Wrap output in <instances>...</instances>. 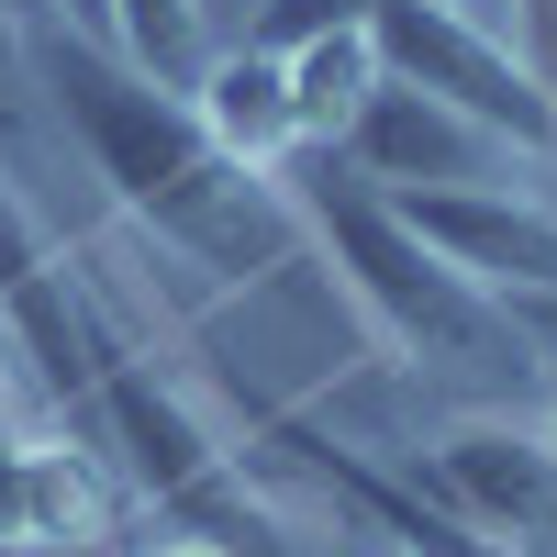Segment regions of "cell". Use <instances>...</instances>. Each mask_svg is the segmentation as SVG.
<instances>
[{
	"mask_svg": "<svg viewBox=\"0 0 557 557\" xmlns=\"http://www.w3.org/2000/svg\"><path fill=\"white\" fill-rule=\"evenodd\" d=\"M278 178H301V223H312V246L335 257V278H346V301L380 323V335L412 357V368H480V357H535L524 346V323H513V301H491V290H469L424 235L401 223V201L391 190H368V178L335 157V146H301Z\"/></svg>",
	"mask_w": 557,
	"mask_h": 557,
	"instance_id": "cell-2",
	"label": "cell"
},
{
	"mask_svg": "<svg viewBox=\"0 0 557 557\" xmlns=\"http://www.w3.org/2000/svg\"><path fill=\"white\" fill-rule=\"evenodd\" d=\"M335 157L368 178V190H535V201H557V168L535 146L446 112L435 89H412V78H380V101L357 112V134Z\"/></svg>",
	"mask_w": 557,
	"mask_h": 557,
	"instance_id": "cell-5",
	"label": "cell"
},
{
	"mask_svg": "<svg viewBox=\"0 0 557 557\" xmlns=\"http://www.w3.org/2000/svg\"><path fill=\"white\" fill-rule=\"evenodd\" d=\"M391 201L469 290H491V301L557 290V201H535V190H391Z\"/></svg>",
	"mask_w": 557,
	"mask_h": 557,
	"instance_id": "cell-7",
	"label": "cell"
},
{
	"mask_svg": "<svg viewBox=\"0 0 557 557\" xmlns=\"http://www.w3.org/2000/svg\"><path fill=\"white\" fill-rule=\"evenodd\" d=\"M57 168V112H45V78H34V23L0 12V178L34 190Z\"/></svg>",
	"mask_w": 557,
	"mask_h": 557,
	"instance_id": "cell-12",
	"label": "cell"
},
{
	"mask_svg": "<svg viewBox=\"0 0 557 557\" xmlns=\"http://www.w3.org/2000/svg\"><path fill=\"white\" fill-rule=\"evenodd\" d=\"M278 57H290V123H301V146H346L357 112L380 101V78H391L368 12H357V23H312V34L278 45Z\"/></svg>",
	"mask_w": 557,
	"mask_h": 557,
	"instance_id": "cell-10",
	"label": "cell"
},
{
	"mask_svg": "<svg viewBox=\"0 0 557 557\" xmlns=\"http://www.w3.org/2000/svg\"><path fill=\"white\" fill-rule=\"evenodd\" d=\"M190 112H201L246 168H268V178L301 157V123H290V57H278L268 34H223V45H212V67H201V89H190Z\"/></svg>",
	"mask_w": 557,
	"mask_h": 557,
	"instance_id": "cell-9",
	"label": "cell"
},
{
	"mask_svg": "<svg viewBox=\"0 0 557 557\" xmlns=\"http://www.w3.org/2000/svg\"><path fill=\"white\" fill-rule=\"evenodd\" d=\"M34 78H45V112L67 123L78 168L112 190V212L146 246L201 268L212 290H257L278 268H312V223L290 201V178L246 168L178 89L134 78L112 45H89L67 23H34Z\"/></svg>",
	"mask_w": 557,
	"mask_h": 557,
	"instance_id": "cell-1",
	"label": "cell"
},
{
	"mask_svg": "<svg viewBox=\"0 0 557 557\" xmlns=\"http://www.w3.org/2000/svg\"><path fill=\"white\" fill-rule=\"evenodd\" d=\"M89 446H101L146 502L235 513V446H223L201 412L157 380V357H134L123 335H101V368H89Z\"/></svg>",
	"mask_w": 557,
	"mask_h": 557,
	"instance_id": "cell-4",
	"label": "cell"
},
{
	"mask_svg": "<svg viewBox=\"0 0 557 557\" xmlns=\"http://www.w3.org/2000/svg\"><path fill=\"white\" fill-rule=\"evenodd\" d=\"M513 323H524V346H557V290H524Z\"/></svg>",
	"mask_w": 557,
	"mask_h": 557,
	"instance_id": "cell-13",
	"label": "cell"
},
{
	"mask_svg": "<svg viewBox=\"0 0 557 557\" xmlns=\"http://www.w3.org/2000/svg\"><path fill=\"white\" fill-rule=\"evenodd\" d=\"M101 45H112L134 78H157V89L190 101L201 67H212V45H223V23H212V0H112V34Z\"/></svg>",
	"mask_w": 557,
	"mask_h": 557,
	"instance_id": "cell-11",
	"label": "cell"
},
{
	"mask_svg": "<svg viewBox=\"0 0 557 557\" xmlns=\"http://www.w3.org/2000/svg\"><path fill=\"white\" fill-rule=\"evenodd\" d=\"M535 380H546V435H557V346H535Z\"/></svg>",
	"mask_w": 557,
	"mask_h": 557,
	"instance_id": "cell-14",
	"label": "cell"
},
{
	"mask_svg": "<svg viewBox=\"0 0 557 557\" xmlns=\"http://www.w3.org/2000/svg\"><path fill=\"white\" fill-rule=\"evenodd\" d=\"M368 34H380V67H391V78L435 89L446 112L513 134V146H535V157L557 168V89L524 67L513 34L469 23L457 0H368Z\"/></svg>",
	"mask_w": 557,
	"mask_h": 557,
	"instance_id": "cell-3",
	"label": "cell"
},
{
	"mask_svg": "<svg viewBox=\"0 0 557 557\" xmlns=\"http://www.w3.org/2000/svg\"><path fill=\"white\" fill-rule=\"evenodd\" d=\"M101 535H112L101 446L0 435V557H23V546H101Z\"/></svg>",
	"mask_w": 557,
	"mask_h": 557,
	"instance_id": "cell-8",
	"label": "cell"
},
{
	"mask_svg": "<svg viewBox=\"0 0 557 557\" xmlns=\"http://www.w3.org/2000/svg\"><path fill=\"white\" fill-rule=\"evenodd\" d=\"M0 12H23V23H45V0H0Z\"/></svg>",
	"mask_w": 557,
	"mask_h": 557,
	"instance_id": "cell-16",
	"label": "cell"
},
{
	"mask_svg": "<svg viewBox=\"0 0 557 557\" xmlns=\"http://www.w3.org/2000/svg\"><path fill=\"white\" fill-rule=\"evenodd\" d=\"M412 480H424L457 524H480L491 546L557 557V435H524V424H446Z\"/></svg>",
	"mask_w": 557,
	"mask_h": 557,
	"instance_id": "cell-6",
	"label": "cell"
},
{
	"mask_svg": "<svg viewBox=\"0 0 557 557\" xmlns=\"http://www.w3.org/2000/svg\"><path fill=\"white\" fill-rule=\"evenodd\" d=\"M168 557H235V546H223V535H190V546H168Z\"/></svg>",
	"mask_w": 557,
	"mask_h": 557,
	"instance_id": "cell-15",
	"label": "cell"
}]
</instances>
